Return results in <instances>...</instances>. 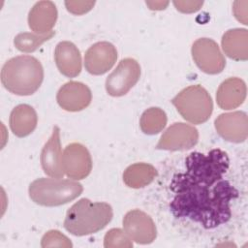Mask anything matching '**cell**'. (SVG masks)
<instances>
[{"instance_id":"6da1fadb","label":"cell","mask_w":248,"mask_h":248,"mask_svg":"<svg viewBox=\"0 0 248 248\" xmlns=\"http://www.w3.org/2000/svg\"><path fill=\"white\" fill-rule=\"evenodd\" d=\"M230 160L219 149L208 153L193 152L185 160V171L176 173L170 184L174 194L170 203L172 214L213 229L232 216L231 202L238 197V191L224 178Z\"/></svg>"},{"instance_id":"7a4b0ae2","label":"cell","mask_w":248,"mask_h":248,"mask_svg":"<svg viewBox=\"0 0 248 248\" xmlns=\"http://www.w3.org/2000/svg\"><path fill=\"white\" fill-rule=\"evenodd\" d=\"M44 79L41 62L30 55L16 56L2 67L1 82L13 94L27 96L35 93Z\"/></svg>"},{"instance_id":"3957f363","label":"cell","mask_w":248,"mask_h":248,"mask_svg":"<svg viewBox=\"0 0 248 248\" xmlns=\"http://www.w3.org/2000/svg\"><path fill=\"white\" fill-rule=\"evenodd\" d=\"M112 219V208L107 202H92L81 199L68 209L65 229L74 235L82 236L104 229Z\"/></svg>"},{"instance_id":"277c9868","label":"cell","mask_w":248,"mask_h":248,"mask_svg":"<svg viewBox=\"0 0 248 248\" xmlns=\"http://www.w3.org/2000/svg\"><path fill=\"white\" fill-rule=\"evenodd\" d=\"M80 183L62 178H39L29 186L30 199L44 206H57L68 203L82 192Z\"/></svg>"},{"instance_id":"5b68a950","label":"cell","mask_w":248,"mask_h":248,"mask_svg":"<svg viewBox=\"0 0 248 248\" xmlns=\"http://www.w3.org/2000/svg\"><path fill=\"white\" fill-rule=\"evenodd\" d=\"M176 110L187 121L202 124L212 113L213 103L209 93L202 85H190L181 90L172 100Z\"/></svg>"},{"instance_id":"8992f818","label":"cell","mask_w":248,"mask_h":248,"mask_svg":"<svg viewBox=\"0 0 248 248\" xmlns=\"http://www.w3.org/2000/svg\"><path fill=\"white\" fill-rule=\"evenodd\" d=\"M140 66L133 58L122 59L106 79V90L113 97L125 95L140 79Z\"/></svg>"},{"instance_id":"52a82bcc","label":"cell","mask_w":248,"mask_h":248,"mask_svg":"<svg viewBox=\"0 0 248 248\" xmlns=\"http://www.w3.org/2000/svg\"><path fill=\"white\" fill-rule=\"evenodd\" d=\"M192 57L197 66L204 73L216 75L221 73L226 60L218 45L212 39L201 38L194 42L192 46Z\"/></svg>"},{"instance_id":"ba28073f","label":"cell","mask_w":248,"mask_h":248,"mask_svg":"<svg viewBox=\"0 0 248 248\" xmlns=\"http://www.w3.org/2000/svg\"><path fill=\"white\" fill-rule=\"evenodd\" d=\"M62 169L69 178H85L92 170V159L87 148L78 142L68 144L62 153Z\"/></svg>"},{"instance_id":"9c48e42d","label":"cell","mask_w":248,"mask_h":248,"mask_svg":"<svg viewBox=\"0 0 248 248\" xmlns=\"http://www.w3.org/2000/svg\"><path fill=\"white\" fill-rule=\"evenodd\" d=\"M199 140L198 130L189 124L176 122L170 125L161 136L156 148L162 150H187Z\"/></svg>"},{"instance_id":"30bf717a","label":"cell","mask_w":248,"mask_h":248,"mask_svg":"<svg viewBox=\"0 0 248 248\" xmlns=\"http://www.w3.org/2000/svg\"><path fill=\"white\" fill-rule=\"evenodd\" d=\"M123 230L132 240L140 244H149L157 235L152 218L140 209H134L125 214Z\"/></svg>"},{"instance_id":"8fae6325","label":"cell","mask_w":248,"mask_h":248,"mask_svg":"<svg viewBox=\"0 0 248 248\" xmlns=\"http://www.w3.org/2000/svg\"><path fill=\"white\" fill-rule=\"evenodd\" d=\"M117 59L115 46L108 42H98L85 52L84 66L91 75L99 76L112 68Z\"/></svg>"},{"instance_id":"7c38bea8","label":"cell","mask_w":248,"mask_h":248,"mask_svg":"<svg viewBox=\"0 0 248 248\" xmlns=\"http://www.w3.org/2000/svg\"><path fill=\"white\" fill-rule=\"evenodd\" d=\"M220 137L231 142H242L248 136V118L243 111L220 114L214 122Z\"/></svg>"},{"instance_id":"4fadbf2b","label":"cell","mask_w":248,"mask_h":248,"mask_svg":"<svg viewBox=\"0 0 248 248\" xmlns=\"http://www.w3.org/2000/svg\"><path fill=\"white\" fill-rule=\"evenodd\" d=\"M92 94L87 85L78 81H69L57 92L58 105L67 111H79L91 103Z\"/></svg>"},{"instance_id":"5bb4252c","label":"cell","mask_w":248,"mask_h":248,"mask_svg":"<svg viewBox=\"0 0 248 248\" xmlns=\"http://www.w3.org/2000/svg\"><path fill=\"white\" fill-rule=\"evenodd\" d=\"M41 164L45 173L50 177L62 178L65 174L62 169L60 130L57 126L53 127L49 140L43 147L41 153Z\"/></svg>"},{"instance_id":"9a60e30c","label":"cell","mask_w":248,"mask_h":248,"mask_svg":"<svg viewBox=\"0 0 248 248\" xmlns=\"http://www.w3.org/2000/svg\"><path fill=\"white\" fill-rule=\"evenodd\" d=\"M54 60L59 72L68 78H75L81 71V56L78 48L71 42H60L54 51Z\"/></svg>"},{"instance_id":"2e32d148","label":"cell","mask_w":248,"mask_h":248,"mask_svg":"<svg viewBox=\"0 0 248 248\" xmlns=\"http://www.w3.org/2000/svg\"><path fill=\"white\" fill-rule=\"evenodd\" d=\"M57 19V9L51 1L37 2L28 15V25L36 34H46L53 28Z\"/></svg>"},{"instance_id":"e0dca14e","label":"cell","mask_w":248,"mask_h":248,"mask_svg":"<svg viewBox=\"0 0 248 248\" xmlns=\"http://www.w3.org/2000/svg\"><path fill=\"white\" fill-rule=\"evenodd\" d=\"M246 98V84L238 78H230L223 81L216 93L218 106L223 109H233L239 107Z\"/></svg>"},{"instance_id":"ac0fdd59","label":"cell","mask_w":248,"mask_h":248,"mask_svg":"<svg viewBox=\"0 0 248 248\" xmlns=\"http://www.w3.org/2000/svg\"><path fill=\"white\" fill-rule=\"evenodd\" d=\"M222 48L233 60L248 59V31L243 28L228 30L222 37Z\"/></svg>"},{"instance_id":"d6986e66","label":"cell","mask_w":248,"mask_h":248,"mask_svg":"<svg viewBox=\"0 0 248 248\" xmlns=\"http://www.w3.org/2000/svg\"><path fill=\"white\" fill-rule=\"evenodd\" d=\"M38 116L35 109L29 105H18L11 112L10 128L19 138L30 135L36 128Z\"/></svg>"},{"instance_id":"ffe728a7","label":"cell","mask_w":248,"mask_h":248,"mask_svg":"<svg viewBox=\"0 0 248 248\" xmlns=\"http://www.w3.org/2000/svg\"><path fill=\"white\" fill-rule=\"evenodd\" d=\"M157 176L156 169L147 163H136L123 172L124 183L131 188H142L150 184Z\"/></svg>"},{"instance_id":"44dd1931","label":"cell","mask_w":248,"mask_h":248,"mask_svg":"<svg viewBox=\"0 0 248 248\" xmlns=\"http://www.w3.org/2000/svg\"><path fill=\"white\" fill-rule=\"evenodd\" d=\"M167 124L166 112L160 108H150L142 113L140 126L146 135H155L161 132Z\"/></svg>"},{"instance_id":"7402d4cb","label":"cell","mask_w":248,"mask_h":248,"mask_svg":"<svg viewBox=\"0 0 248 248\" xmlns=\"http://www.w3.org/2000/svg\"><path fill=\"white\" fill-rule=\"evenodd\" d=\"M54 35H55L54 31H50L44 35L23 32V33L17 34L15 37L14 45L19 51L29 53L38 49L40 46H42L45 42L51 39Z\"/></svg>"},{"instance_id":"603a6c76","label":"cell","mask_w":248,"mask_h":248,"mask_svg":"<svg viewBox=\"0 0 248 248\" xmlns=\"http://www.w3.org/2000/svg\"><path fill=\"white\" fill-rule=\"evenodd\" d=\"M104 246L106 248H131L133 247V242L124 230L111 229L105 235Z\"/></svg>"},{"instance_id":"cb8c5ba5","label":"cell","mask_w":248,"mask_h":248,"mask_svg":"<svg viewBox=\"0 0 248 248\" xmlns=\"http://www.w3.org/2000/svg\"><path fill=\"white\" fill-rule=\"evenodd\" d=\"M42 247H64L70 248L73 246L70 239L62 232L56 230L48 231L45 233L41 242Z\"/></svg>"},{"instance_id":"d4e9b609","label":"cell","mask_w":248,"mask_h":248,"mask_svg":"<svg viewBox=\"0 0 248 248\" xmlns=\"http://www.w3.org/2000/svg\"><path fill=\"white\" fill-rule=\"evenodd\" d=\"M95 5V1H66L65 6L73 15H83L89 12Z\"/></svg>"},{"instance_id":"484cf974","label":"cell","mask_w":248,"mask_h":248,"mask_svg":"<svg viewBox=\"0 0 248 248\" xmlns=\"http://www.w3.org/2000/svg\"><path fill=\"white\" fill-rule=\"evenodd\" d=\"M173 5L177 11L184 14H191L199 11L203 5V1H173Z\"/></svg>"},{"instance_id":"4316f807","label":"cell","mask_w":248,"mask_h":248,"mask_svg":"<svg viewBox=\"0 0 248 248\" xmlns=\"http://www.w3.org/2000/svg\"><path fill=\"white\" fill-rule=\"evenodd\" d=\"M247 6H248V1H235L233 3V8H232V12L236 19L245 25L248 24Z\"/></svg>"},{"instance_id":"83f0119b","label":"cell","mask_w":248,"mask_h":248,"mask_svg":"<svg viewBox=\"0 0 248 248\" xmlns=\"http://www.w3.org/2000/svg\"><path fill=\"white\" fill-rule=\"evenodd\" d=\"M145 3L149 7V9L155 10V11H161L166 9L170 2L169 1H146Z\"/></svg>"}]
</instances>
